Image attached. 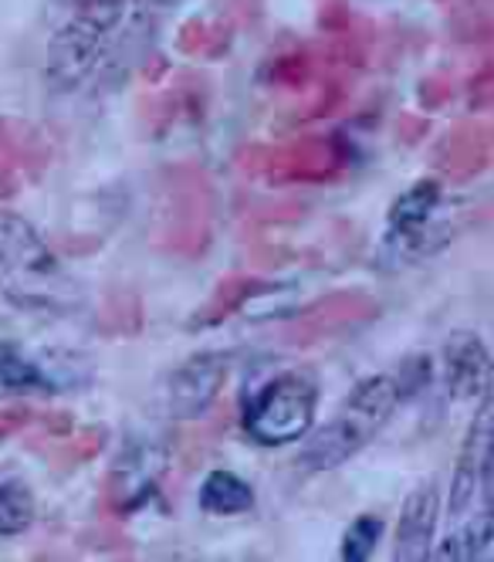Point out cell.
I'll list each match as a JSON object with an SVG mask.
<instances>
[{
    "instance_id": "2",
    "label": "cell",
    "mask_w": 494,
    "mask_h": 562,
    "mask_svg": "<svg viewBox=\"0 0 494 562\" xmlns=\"http://www.w3.org/2000/svg\"><path fill=\"white\" fill-rule=\"evenodd\" d=\"M0 289L21 308L71 312L81 302L78 281L18 214H0Z\"/></svg>"
},
{
    "instance_id": "9",
    "label": "cell",
    "mask_w": 494,
    "mask_h": 562,
    "mask_svg": "<svg viewBox=\"0 0 494 562\" xmlns=\"http://www.w3.org/2000/svg\"><path fill=\"white\" fill-rule=\"evenodd\" d=\"M440 521V502L437 488L424 485L406 498L400 512V526H396V559L400 562H420L430 559L434 549V532Z\"/></svg>"
},
{
    "instance_id": "1",
    "label": "cell",
    "mask_w": 494,
    "mask_h": 562,
    "mask_svg": "<svg viewBox=\"0 0 494 562\" xmlns=\"http://www.w3.org/2000/svg\"><path fill=\"white\" fill-rule=\"evenodd\" d=\"M430 555L447 562H474L491 552V396H481V411L461 451L454 485H450L444 536Z\"/></svg>"
},
{
    "instance_id": "13",
    "label": "cell",
    "mask_w": 494,
    "mask_h": 562,
    "mask_svg": "<svg viewBox=\"0 0 494 562\" xmlns=\"http://www.w3.org/2000/svg\"><path fill=\"white\" fill-rule=\"evenodd\" d=\"M383 539V521L373 515H362L359 521H352L349 532L343 536V559L346 562H362L373 555V549Z\"/></svg>"
},
{
    "instance_id": "4",
    "label": "cell",
    "mask_w": 494,
    "mask_h": 562,
    "mask_svg": "<svg viewBox=\"0 0 494 562\" xmlns=\"http://www.w3.org/2000/svg\"><path fill=\"white\" fill-rule=\"evenodd\" d=\"M130 14V0H81L75 18L48 45V82L58 92L86 86V78L102 65L112 34Z\"/></svg>"
},
{
    "instance_id": "3",
    "label": "cell",
    "mask_w": 494,
    "mask_h": 562,
    "mask_svg": "<svg viewBox=\"0 0 494 562\" xmlns=\"http://www.w3.org/2000/svg\"><path fill=\"white\" fill-rule=\"evenodd\" d=\"M400 380L393 376H369L362 380L346 400L339 414L328 420L308 445L302 448V468L312 471H328L349 461L359 448L380 434V427L393 417L400 404Z\"/></svg>"
},
{
    "instance_id": "11",
    "label": "cell",
    "mask_w": 494,
    "mask_h": 562,
    "mask_svg": "<svg viewBox=\"0 0 494 562\" xmlns=\"http://www.w3.org/2000/svg\"><path fill=\"white\" fill-rule=\"evenodd\" d=\"M255 505V492L251 485H244V481L231 471H211L203 477L200 485V508L211 512V515H240Z\"/></svg>"
},
{
    "instance_id": "8",
    "label": "cell",
    "mask_w": 494,
    "mask_h": 562,
    "mask_svg": "<svg viewBox=\"0 0 494 562\" xmlns=\"http://www.w3.org/2000/svg\"><path fill=\"white\" fill-rule=\"evenodd\" d=\"M447 390L454 400H474L487 393L491 383V356L484 349V342L461 329L447 339Z\"/></svg>"
},
{
    "instance_id": "7",
    "label": "cell",
    "mask_w": 494,
    "mask_h": 562,
    "mask_svg": "<svg viewBox=\"0 0 494 562\" xmlns=\"http://www.w3.org/2000/svg\"><path fill=\"white\" fill-rule=\"evenodd\" d=\"M224 376H227V359L217 352H203V356L187 359V363L177 367L167 380V396H162L167 414L177 420L200 417L217 400Z\"/></svg>"
},
{
    "instance_id": "12",
    "label": "cell",
    "mask_w": 494,
    "mask_h": 562,
    "mask_svg": "<svg viewBox=\"0 0 494 562\" xmlns=\"http://www.w3.org/2000/svg\"><path fill=\"white\" fill-rule=\"evenodd\" d=\"M34 521V498L21 481L0 485V539L24 532Z\"/></svg>"
},
{
    "instance_id": "6",
    "label": "cell",
    "mask_w": 494,
    "mask_h": 562,
    "mask_svg": "<svg viewBox=\"0 0 494 562\" xmlns=\"http://www.w3.org/2000/svg\"><path fill=\"white\" fill-rule=\"evenodd\" d=\"M318 407V383L308 373H281L251 404L244 427L258 445H292L305 437Z\"/></svg>"
},
{
    "instance_id": "5",
    "label": "cell",
    "mask_w": 494,
    "mask_h": 562,
    "mask_svg": "<svg viewBox=\"0 0 494 562\" xmlns=\"http://www.w3.org/2000/svg\"><path fill=\"white\" fill-rule=\"evenodd\" d=\"M450 231L454 217L444 200V187L437 180H420L393 204L383 248L400 261H420L447 245Z\"/></svg>"
},
{
    "instance_id": "14",
    "label": "cell",
    "mask_w": 494,
    "mask_h": 562,
    "mask_svg": "<svg viewBox=\"0 0 494 562\" xmlns=\"http://www.w3.org/2000/svg\"><path fill=\"white\" fill-rule=\"evenodd\" d=\"M65 4H71V8H78V4H81V0H65Z\"/></svg>"
},
{
    "instance_id": "10",
    "label": "cell",
    "mask_w": 494,
    "mask_h": 562,
    "mask_svg": "<svg viewBox=\"0 0 494 562\" xmlns=\"http://www.w3.org/2000/svg\"><path fill=\"white\" fill-rule=\"evenodd\" d=\"M0 383L11 390H61V376L48 370L45 359L18 342L0 346Z\"/></svg>"
}]
</instances>
